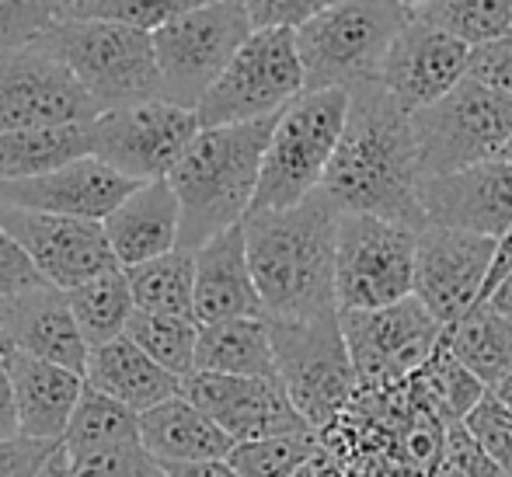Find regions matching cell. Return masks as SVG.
<instances>
[{"label":"cell","mask_w":512,"mask_h":477,"mask_svg":"<svg viewBox=\"0 0 512 477\" xmlns=\"http://www.w3.org/2000/svg\"><path fill=\"white\" fill-rule=\"evenodd\" d=\"M349 119L321 192L338 213H366L422 230V164L411 115L373 77L349 88Z\"/></svg>","instance_id":"1"},{"label":"cell","mask_w":512,"mask_h":477,"mask_svg":"<svg viewBox=\"0 0 512 477\" xmlns=\"http://www.w3.org/2000/svg\"><path fill=\"white\" fill-rule=\"evenodd\" d=\"M338 209L321 189L300 206L244 216L248 262L265 321H317L338 314Z\"/></svg>","instance_id":"2"},{"label":"cell","mask_w":512,"mask_h":477,"mask_svg":"<svg viewBox=\"0 0 512 477\" xmlns=\"http://www.w3.org/2000/svg\"><path fill=\"white\" fill-rule=\"evenodd\" d=\"M276 119L203 129L168 175L182 206L185 251H199L251 213Z\"/></svg>","instance_id":"3"},{"label":"cell","mask_w":512,"mask_h":477,"mask_svg":"<svg viewBox=\"0 0 512 477\" xmlns=\"http://www.w3.org/2000/svg\"><path fill=\"white\" fill-rule=\"evenodd\" d=\"M77 77L98 112L161 98L154 35L115 21L63 18L39 42Z\"/></svg>","instance_id":"4"},{"label":"cell","mask_w":512,"mask_h":477,"mask_svg":"<svg viewBox=\"0 0 512 477\" xmlns=\"http://www.w3.org/2000/svg\"><path fill=\"white\" fill-rule=\"evenodd\" d=\"M349 91H304L272 129L251 213L300 206L321 189L349 119Z\"/></svg>","instance_id":"5"},{"label":"cell","mask_w":512,"mask_h":477,"mask_svg":"<svg viewBox=\"0 0 512 477\" xmlns=\"http://www.w3.org/2000/svg\"><path fill=\"white\" fill-rule=\"evenodd\" d=\"M411 14L398 0H345L297 28L307 91L356 88L380 77L394 39Z\"/></svg>","instance_id":"6"},{"label":"cell","mask_w":512,"mask_h":477,"mask_svg":"<svg viewBox=\"0 0 512 477\" xmlns=\"http://www.w3.org/2000/svg\"><path fill=\"white\" fill-rule=\"evenodd\" d=\"M307 91L300 63L297 32L290 28H255L237 49L220 81L206 91L196 115L203 129L244 126V122L276 119Z\"/></svg>","instance_id":"7"},{"label":"cell","mask_w":512,"mask_h":477,"mask_svg":"<svg viewBox=\"0 0 512 477\" xmlns=\"http://www.w3.org/2000/svg\"><path fill=\"white\" fill-rule=\"evenodd\" d=\"M276 373L314 432H324L359 394V377L338 314L317 321H269Z\"/></svg>","instance_id":"8"},{"label":"cell","mask_w":512,"mask_h":477,"mask_svg":"<svg viewBox=\"0 0 512 477\" xmlns=\"http://www.w3.org/2000/svg\"><path fill=\"white\" fill-rule=\"evenodd\" d=\"M251 32L255 21L244 0H220L157 28L154 49L161 67V98L182 108H199Z\"/></svg>","instance_id":"9"},{"label":"cell","mask_w":512,"mask_h":477,"mask_svg":"<svg viewBox=\"0 0 512 477\" xmlns=\"http://www.w3.org/2000/svg\"><path fill=\"white\" fill-rule=\"evenodd\" d=\"M418 230L366 213L338 216V314L380 310L415 296Z\"/></svg>","instance_id":"10"},{"label":"cell","mask_w":512,"mask_h":477,"mask_svg":"<svg viewBox=\"0 0 512 477\" xmlns=\"http://www.w3.org/2000/svg\"><path fill=\"white\" fill-rule=\"evenodd\" d=\"M422 178L495 161L512 136V101L464 77L436 105L411 115Z\"/></svg>","instance_id":"11"},{"label":"cell","mask_w":512,"mask_h":477,"mask_svg":"<svg viewBox=\"0 0 512 477\" xmlns=\"http://www.w3.org/2000/svg\"><path fill=\"white\" fill-rule=\"evenodd\" d=\"M345 345L363 390H387L415 377L443 342V324L418 296L380 310L338 314Z\"/></svg>","instance_id":"12"},{"label":"cell","mask_w":512,"mask_h":477,"mask_svg":"<svg viewBox=\"0 0 512 477\" xmlns=\"http://www.w3.org/2000/svg\"><path fill=\"white\" fill-rule=\"evenodd\" d=\"M203 133L196 108L171 105L164 98L112 108L95 119V157L133 182H161L182 164L196 136Z\"/></svg>","instance_id":"13"},{"label":"cell","mask_w":512,"mask_h":477,"mask_svg":"<svg viewBox=\"0 0 512 477\" xmlns=\"http://www.w3.org/2000/svg\"><path fill=\"white\" fill-rule=\"evenodd\" d=\"M499 241L425 223L415 251V296L443 328L481 307Z\"/></svg>","instance_id":"14"},{"label":"cell","mask_w":512,"mask_h":477,"mask_svg":"<svg viewBox=\"0 0 512 477\" xmlns=\"http://www.w3.org/2000/svg\"><path fill=\"white\" fill-rule=\"evenodd\" d=\"M98 105L42 46L0 53V133L95 122Z\"/></svg>","instance_id":"15"},{"label":"cell","mask_w":512,"mask_h":477,"mask_svg":"<svg viewBox=\"0 0 512 477\" xmlns=\"http://www.w3.org/2000/svg\"><path fill=\"white\" fill-rule=\"evenodd\" d=\"M0 227L25 248L39 276L63 293L119 269L105 237V223L0 206Z\"/></svg>","instance_id":"16"},{"label":"cell","mask_w":512,"mask_h":477,"mask_svg":"<svg viewBox=\"0 0 512 477\" xmlns=\"http://www.w3.org/2000/svg\"><path fill=\"white\" fill-rule=\"evenodd\" d=\"M182 394L199 411H206L234 443H258V439L314 432L307 418L297 411V404L290 401L279 377L192 373V377L182 380Z\"/></svg>","instance_id":"17"},{"label":"cell","mask_w":512,"mask_h":477,"mask_svg":"<svg viewBox=\"0 0 512 477\" xmlns=\"http://www.w3.org/2000/svg\"><path fill=\"white\" fill-rule=\"evenodd\" d=\"M467 60H471L467 42L453 39L450 32L429 21L411 18L405 32L394 39L377 81L398 101L401 112L418 115L464 81Z\"/></svg>","instance_id":"18"},{"label":"cell","mask_w":512,"mask_h":477,"mask_svg":"<svg viewBox=\"0 0 512 477\" xmlns=\"http://www.w3.org/2000/svg\"><path fill=\"white\" fill-rule=\"evenodd\" d=\"M136 189L140 182L119 175L102 157L91 154L60 171H49V175L0 182V206L105 223Z\"/></svg>","instance_id":"19"},{"label":"cell","mask_w":512,"mask_h":477,"mask_svg":"<svg viewBox=\"0 0 512 477\" xmlns=\"http://www.w3.org/2000/svg\"><path fill=\"white\" fill-rule=\"evenodd\" d=\"M422 209L436 227L502 241L512 230V164L481 161L450 175L422 178Z\"/></svg>","instance_id":"20"},{"label":"cell","mask_w":512,"mask_h":477,"mask_svg":"<svg viewBox=\"0 0 512 477\" xmlns=\"http://www.w3.org/2000/svg\"><path fill=\"white\" fill-rule=\"evenodd\" d=\"M0 328H4L11 352H25L42 363L67 366L81 377L88 370L91 349L77 328L70 296L63 289L46 283L0 300Z\"/></svg>","instance_id":"21"},{"label":"cell","mask_w":512,"mask_h":477,"mask_svg":"<svg viewBox=\"0 0 512 477\" xmlns=\"http://www.w3.org/2000/svg\"><path fill=\"white\" fill-rule=\"evenodd\" d=\"M4 370L14 390V404H18L21 436L63 443L88 380L67 366L42 363L25 352H7Z\"/></svg>","instance_id":"22"},{"label":"cell","mask_w":512,"mask_h":477,"mask_svg":"<svg viewBox=\"0 0 512 477\" xmlns=\"http://www.w3.org/2000/svg\"><path fill=\"white\" fill-rule=\"evenodd\" d=\"M241 317H265V307L251 276L244 223H237L196 251V321L223 324Z\"/></svg>","instance_id":"23"},{"label":"cell","mask_w":512,"mask_h":477,"mask_svg":"<svg viewBox=\"0 0 512 477\" xmlns=\"http://www.w3.org/2000/svg\"><path fill=\"white\" fill-rule=\"evenodd\" d=\"M105 237L119 269H133L182 248V206L168 178L140 185L129 195L105 220Z\"/></svg>","instance_id":"24"},{"label":"cell","mask_w":512,"mask_h":477,"mask_svg":"<svg viewBox=\"0 0 512 477\" xmlns=\"http://www.w3.org/2000/svg\"><path fill=\"white\" fill-rule=\"evenodd\" d=\"M84 380L98 394L126 404L136 415H147L150 408L182 394V380L164 370V366H157L129 335L91 349Z\"/></svg>","instance_id":"25"},{"label":"cell","mask_w":512,"mask_h":477,"mask_svg":"<svg viewBox=\"0 0 512 477\" xmlns=\"http://www.w3.org/2000/svg\"><path fill=\"white\" fill-rule=\"evenodd\" d=\"M140 443L161 467L168 464H203V460H227L234 439L185 394L150 408L140 415Z\"/></svg>","instance_id":"26"},{"label":"cell","mask_w":512,"mask_h":477,"mask_svg":"<svg viewBox=\"0 0 512 477\" xmlns=\"http://www.w3.org/2000/svg\"><path fill=\"white\" fill-rule=\"evenodd\" d=\"M91 154H95V122L0 133V182L49 175Z\"/></svg>","instance_id":"27"},{"label":"cell","mask_w":512,"mask_h":477,"mask_svg":"<svg viewBox=\"0 0 512 477\" xmlns=\"http://www.w3.org/2000/svg\"><path fill=\"white\" fill-rule=\"evenodd\" d=\"M196 373L220 377H279L269 321L241 317L223 324H199Z\"/></svg>","instance_id":"28"},{"label":"cell","mask_w":512,"mask_h":477,"mask_svg":"<svg viewBox=\"0 0 512 477\" xmlns=\"http://www.w3.org/2000/svg\"><path fill=\"white\" fill-rule=\"evenodd\" d=\"M443 345L488 390H495L512 373V321L488 307H474L453 328H446Z\"/></svg>","instance_id":"29"},{"label":"cell","mask_w":512,"mask_h":477,"mask_svg":"<svg viewBox=\"0 0 512 477\" xmlns=\"http://www.w3.org/2000/svg\"><path fill=\"white\" fill-rule=\"evenodd\" d=\"M136 310L196 321V251L175 248L168 255L126 269Z\"/></svg>","instance_id":"30"},{"label":"cell","mask_w":512,"mask_h":477,"mask_svg":"<svg viewBox=\"0 0 512 477\" xmlns=\"http://www.w3.org/2000/svg\"><path fill=\"white\" fill-rule=\"evenodd\" d=\"M67 296L88 349H98V345L122 338L136 314V300L133 289H129L126 269H112L105 276H95L91 283L70 289Z\"/></svg>","instance_id":"31"},{"label":"cell","mask_w":512,"mask_h":477,"mask_svg":"<svg viewBox=\"0 0 512 477\" xmlns=\"http://www.w3.org/2000/svg\"><path fill=\"white\" fill-rule=\"evenodd\" d=\"M129 443H140V415L129 411L126 404L98 394L95 387H84V397L70 418L67 436H63L70 460L95 457V453L119 450Z\"/></svg>","instance_id":"32"},{"label":"cell","mask_w":512,"mask_h":477,"mask_svg":"<svg viewBox=\"0 0 512 477\" xmlns=\"http://www.w3.org/2000/svg\"><path fill=\"white\" fill-rule=\"evenodd\" d=\"M126 335L178 380L196 373V345H199V321L192 317H164L136 310Z\"/></svg>","instance_id":"33"},{"label":"cell","mask_w":512,"mask_h":477,"mask_svg":"<svg viewBox=\"0 0 512 477\" xmlns=\"http://www.w3.org/2000/svg\"><path fill=\"white\" fill-rule=\"evenodd\" d=\"M415 18L474 49L512 32V0H429Z\"/></svg>","instance_id":"34"},{"label":"cell","mask_w":512,"mask_h":477,"mask_svg":"<svg viewBox=\"0 0 512 477\" xmlns=\"http://www.w3.org/2000/svg\"><path fill=\"white\" fill-rule=\"evenodd\" d=\"M418 380H422L429 401L436 404V411L450 425L464 422V418L474 411V404L488 394L485 383L474 377L464 363H457V359H453V352L446 349L443 342H439V349L432 352L429 363L418 370Z\"/></svg>","instance_id":"35"},{"label":"cell","mask_w":512,"mask_h":477,"mask_svg":"<svg viewBox=\"0 0 512 477\" xmlns=\"http://www.w3.org/2000/svg\"><path fill=\"white\" fill-rule=\"evenodd\" d=\"M317 436H276V439H258V443H237L230 450V467L241 477H293L297 471L314 460Z\"/></svg>","instance_id":"36"},{"label":"cell","mask_w":512,"mask_h":477,"mask_svg":"<svg viewBox=\"0 0 512 477\" xmlns=\"http://www.w3.org/2000/svg\"><path fill=\"white\" fill-rule=\"evenodd\" d=\"M209 4H220V0H77L67 18L115 21V25H129L154 35L157 28Z\"/></svg>","instance_id":"37"},{"label":"cell","mask_w":512,"mask_h":477,"mask_svg":"<svg viewBox=\"0 0 512 477\" xmlns=\"http://www.w3.org/2000/svg\"><path fill=\"white\" fill-rule=\"evenodd\" d=\"M63 21L53 0H0V53L32 49Z\"/></svg>","instance_id":"38"},{"label":"cell","mask_w":512,"mask_h":477,"mask_svg":"<svg viewBox=\"0 0 512 477\" xmlns=\"http://www.w3.org/2000/svg\"><path fill=\"white\" fill-rule=\"evenodd\" d=\"M464 429L471 432V439L495 460L499 467H506L512 474V411L499 401L495 390H488L474 411L464 418Z\"/></svg>","instance_id":"39"},{"label":"cell","mask_w":512,"mask_h":477,"mask_svg":"<svg viewBox=\"0 0 512 477\" xmlns=\"http://www.w3.org/2000/svg\"><path fill=\"white\" fill-rule=\"evenodd\" d=\"M436 477H512V474L506 467L495 464V460L474 443L471 432L464 429V422H457L446 432Z\"/></svg>","instance_id":"40"},{"label":"cell","mask_w":512,"mask_h":477,"mask_svg":"<svg viewBox=\"0 0 512 477\" xmlns=\"http://www.w3.org/2000/svg\"><path fill=\"white\" fill-rule=\"evenodd\" d=\"M74 477H168L164 467L143 450V443H129L119 450H105L95 457L74 460Z\"/></svg>","instance_id":"41"},{"label":"cell","mask_w":512,"mask_h":477,"mask_svg":"<svg viewBox=\"0 0 512 477\" xmlns=\"http://www.w3.org/2000/svg\"><path fill=\"white\" fill-rule=\"evenodd\" d=\"M467 77L478 81L481 88L495 91L499 98L512 101V32L495 42H485V46H474L471 60H467Z\"/></svg>","instance_id":"42"},{"label":"cell","mask_w":512,"mask_h":477,"mask_svg":"<svg viewBox=\"0 0 512 477\" xmlns=\"http://www.w3.org/2000/svg\"><path fill=\"white\" fill-rule=\"evenodd\" d=\"M251 11L255 28H304L317 14L331 11V7L345 4V0H244Z\"/></svg>","instance_id":"43"},{"label":"cell","mask_w":512,"mask_h":477,"mask_svg":"<svg viewBox=\"0 0 512 477\" xmlns=\"http://www.w3.org/2000/svg\"><path fill=\"white\" fill-rule=\"evenodd\" d=\"M39 286H46V279L39 276L35 262L25 255V248L0 227V300L28 293V289H39Z\"/></svg>","instance_id":"44"},{"label":"cell","mask_w":512,"mask_h":477,"mask_svg":"<svg viewBox=\"0 0 512 477\" xmlns=\"http://www.w3.org/2000/svg\"><path fill=\"white\" fill-rule=\"evenodd\" d=\"M56 443H42V439L18 436L11 443H0V477H35L42 460L53 453Z\"/></svg>","instance_id":"45"},{"label":"cell","mask_w":512,"mask_h":477,"mask_svg":"<svg viewBox=\"0 0 512 477\" xmlns=\"http://www.w3.org/2000/svg\"><path fill=\"white\" fill-rule=\"evenodd\" d=\"M21 436V422H18V404H14V390L7 380V370L0 363V443H11Z\"/></svg>","instance_id":"46"},{"label":"cell","mask_w":512,"mask_h":477,"mask_svg":"<svg viewBox=\"0 0 512 477\" xmlns=\"http://www.w3.org/2000/svg\"><path fill=\"white\" fill-rule=\"evenodd\" d=\"M168 477H241L230 467V460H203V464H168Z\"/></svg>","instance_id":"47"},{"label":"cell","mask_w":512,"mask_h":477,"mask_svg":"<svg viewBox=\"0 0 512 477\" xmlns=\"http://www.w3.org/2000/svg\"><path fill=\"white\" fill-rule=\"evenodd\" d=\"M509 272H512V230L499 241V251H495V265H492V276H488V283H485V296H481V303L488 300V293H492V289L499 286L502 279L509 276Z\"/></svg>","instance_id":"48"},{"label":"cell","mask_w":512,"mask_h":477,"mask_svg":"<svg viewBox=\"0 0 512 477\" xmlns=\"http://www.w3.org/2000/svg\"><path fill=\"white\" fill-rule=\"evenodd\" d=\"M35 477H74V460H70L67 446L56 443L53 453H49V457L42 460L39 471H35Z\"/></svg>","instance_id":"49"},{"label":"cell","mask_w":512,"mask_h":477,"mask_svg":"<svg viewBox=\"0 0 512 477\" xmlns=\"http://www.w3.org/2000/svg\"><path fill=\"white\" fill-rule=\"evenodd\" d=\"M481 307H488V310H495L499 317H506V321H512V272L506 279H502L499 286L488 293V300L481 303Z\"/></svg>","instance_id":"50"},{"label":"cell","mask_w":512,"mask_h":477,"mask_svg":"<svg viewBox=\"0 0 512 477\" xmlns=\"http://www.w3.org/2000/svg\"><path fill=\"white\" fill-rule=\"evenodd\" d=\"M310 464H314V477H349L342 467V460H338L331 450H324V446H317V453H314Z\"/></svg>","instance_id":"51"},{"label":"cell","mask_w":512,"mask_h":477,"mask_svg":"<svg viewBox=\"0 0 512 477\" xmlns=\"http://www.w3.org/2000/svg\"><path fill=\"white\" fill-rule=\"evenodd\" d=\"M495 394H499V401H502V404H506V408L512 411V373H509V377H506V380H502V383H499V387H495Z\"/></svg>","instance_id":"52"},{"label":"cell","mask_w":512,"mask_h":477,"mask_svg":"<svg viewBox=\"0 0 512 477\" xmlns=\"http://www.w3.org/2000/svg\"><path fill=\"white\" fill-rule=\"evenodd\" d=\"M398 4H401V7H405V11L411 14V18H415V14H418V11H422V7H425V4H429V0H398Z\"/></svg>","instance_id":"53"},{"label":"cell","mask_w":512,"mask_h":477,"mask_svg":"<svg viewBox=\"0 0 512 477\" xmlns=\"http://www.w3.org/2000/svg\"><path fill=\"white\" fill-rule=\"evenodd\" d=\"M495 161H506V164H512V136L506 140V147L499 150V157H495Z\"/></svg>","instance_id":"54"},{"label":"cell","mask_w":512,"mask_h":477,"mask_svg":"<svg viewBox=\"0 0 512 477\" xmlns=\"http://www.w3.org/2000/svg\"><path fill=\"white\" fill-rule=\"evenodd\" d=\"M53 4L60 7V11H63V18H67V14L74 11V4H77V0H53Z\"/></svg>","instance_id":"55"},{"label":"cell","mask_w":512,"mask_h":477,"mask_svg":"<svg viewBox=\"0 0 512 477\" xmlns=\"http://www.w3.org/2000/svg\"><path fill=\"white\" fill-rule=\"evenodd\" d=\"M7 352H11V345H7V335H4V328H0V363L7 359Z\"/></svg>","instance_id":"56"},{"label":"cell","mask_w":512,"mask_h":477,"mask_svg":"<svg viewBox=\"0 0 512 477\" xmlns=\"http://www.w3.org/2000/svg\"><path fill=\"white\" fill-rule=\"evenodd\" d=\"M293 477H314V464H307L304 471H297V474H293Z\"/></svg>","instance_id":"57"}]
</instances>
